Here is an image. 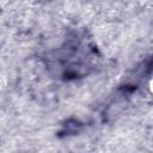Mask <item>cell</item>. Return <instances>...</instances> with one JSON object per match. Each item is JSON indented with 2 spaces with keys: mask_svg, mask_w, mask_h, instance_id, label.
Listing matches in <instances>:
<instances>
[{
  "mask_svg": "<svg viewBox=\"0 0 153 153\" xmlns=\"http://www.w3.org/2000/svg\"><path fill=\"white\" fill-rule=\"evenodd\" d=\"M149 90L153 92V79H151V81H149Z\"/></svg>",
  "mask_w": 153,
  "mask_h": 153,
  "instance_id": "6da1fadb",
  "label": "cell"
}]
</instances>
